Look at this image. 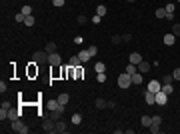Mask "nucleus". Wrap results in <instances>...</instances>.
Segmentation results:
<instances>
[{"mask_svg":"<svg viewBox=\"0 0 180 134\" xmlns=\"http://www.w3.org/2000/svg\"><path fill=\"white\" fill-rule=\"evenodd\" d=\"M32 60L36 64H48V52L46 50H36L32 54Z\"/></svg>","mask_w":180,"mask_h":134,"instance_id":"1","label":"nucleus"},{"mask_svg":"<svg viewBox=\"0 0 180 134\" xmlns=\"http://www.w3.org/2000/svg\"><path fill=\"white\" fill-rule=\"evenodd\" d=\"M42 130L48 134H54L56 132V120H52V118H44L42 120Z\"/></svg>","mask_w":180,"mask_h":134,"instance_id":"2","label":"nucleus"},{"mask_svg":"<svg viewBox=\"0 0 180 134\" xmlns=\"http://www.w3.org/2000/svg\"><path fill=\"white\" fill-rule=\"evenodd\" d=\"M12 130H14V132H20V134H28V126L18 118V120H12Z\"/></svg>","mask_w":180,"mask_h":134,"instance_id":"3","label":"nucleus"},{"mask_svg":"<svg viewBox=\"0 0 180 134\" xmlns=\"http://www.w3.org/2000/svg\"><path fill=\"white\" fill-rule=\"evenodd\" d=\"M130 84H132V76L126 74V72H122V74L118 76V86H120V88H128Z\"/></svg>","mask_w":180,"mask_h":134,"instance_id":"4","label":"nucleus"},{"mask_svg":"<svg viewBox=\"0 0 180 134\" xmlns=\"http://www.w3.org/2000/svg\"><path fill=\"white\" fill-rule=\"evenodd\" d=\"M46 108H48L50 112H52V110H62V112H64V106L58 102V98H50V100L46 102Z\"/></svg>","mask_w":180,"mask_h":134,"instance_id":"5","label":"nucleus"},{"mask_svg":"<svg viewBox=\"0 0 180 134\" xmlns=\"http://www.w3.org/2000/svg\"><path fill=\"white\" fill-rule=\"evenodd\" d=\"M166 102H168V94H166L164 90H158L156 92V104L158 106H164Z\"/></svg>","mask_w":180,"mask_h":134,"instance_id":"6","label":"nucleus"},{"mask_svg":"<svg viewBox=\"0 0 180 134\" xmlns=\"http://www.w3.org/2000/svg\"><path fill=\"white\" fill-rule=\"evenodd\" d=\"M60 62H62V58L58 52H52V54H48V64L50 66H60Z\"/></svg>","mask_w":180,"mask_h":134,"instance_id":"7","label":"nucleus"},{"mask_svg":"<svg viewBox=\"0 0 180 134\" xmlns=\"http://www.w3.org/2000/svg\"><path fill=\"white\" fill-rule=\"evenodd\" d=\"M78 58H80V62H82V64H84V62H88L90 58H92L90 52H88V48H82V50L78 52Z\"/></svg>","mask_w":180,"mask_h":134,"instance_id":"8","label":"nucleus"},{"mask_svg":"<svg viewBox=\"0 0 180 134\" xmlns=\"http://www.w3.org/2000/svg\"><path fill=\"white\" fill-rule=\"evenodd\" d=\"M148 90H150V92H154V94H156L158 90H162V82H160V80H152V82H150V84H148Z\"/></svg>","mask_w":180,"mask_h":134,"instance_id":"9","label":"nucleus"},{"mask_svg":"<svg viewBox=\"0 0 180 134\" xmlns=\"http://www.w3.org/2000/svg\"><path fill=\"white\" fill-rule=\"evenodd\" d=\"M144 100H146V104H156V94L150 92V90H146V92H144Z\"/></svg>","mask_w":180,"mask_h":134,"instance_id":"10","label":"nucleus"},{"mask_svg":"<svg viewBox=\"0 0 180 134\" xmlns=\"http://www.w3.org/2000/svg\"><path fill=\"white\" fill-rule=\"evenodd\" d=\"M84 74H86V70L82 68V64L74 68V80H82V78H84Z\"/></svg>","mask_w":180,"mask_h":134,"instance_id":"11","label":"nucleus"},{"mask_svg":"<svg viewBox=\"0 0 180 134\" xmlns=\"http://www.w3.org/2000/svg\"><path fill=\"white\" fill-rule=\"evenodd\" d=\"M28 76H30V78L38 76V66H36V62H34V60H32V64L28 66Z\"/></svg>","mask_w":180,"mask_h":134,"instance_id":"12","label":"nucleus"},{"mask_svg":"<svg viewBox=\"0 0 180 134\" xmlns=\"http://www.w3.org/2000/svg\"><path fill=\"white\" fill-rule=\"evenodd\" d=\"M124 72L132 76V74H136V72H138V66H136V64H132V62H130V64H126V68H124Z\"/></svg>","mask_w":180,"mask_h":134,"instance_id":"13","label":"nucleus"},{"mask_svg":"<svg viewBox=\"0 0 180 134\" xmlns=\"http://www.w3.org/2000/svg\"><path fill=\"white\" fill-rule=\"evenodd\" d=\"M174 40H176V36H174L172 32L164 34V44H166V46H172V44H174Z\"/></svg>","mask_w":180,"mask_h":134,"instance_id":"14","label":"nucleus"},{"mask_svg":"<svg viewBox=\"0 0 180 134\" xmlns=\"http://www.w3.org/2000/svg\"><path fill=\"white\" fill-rule=\"evenodd\" d=\"M130 62H132V64H140V62H142V54H140V52H132V54H130Z\"/></svg>","mask_w":180,"mask_h":134,"instance_id":"15","label":"nucleus"},{"mask_svg":"<svg viewBox=\"0 0 180 134\" xmlns=\"http://www.w3.org/2000/svg\"><path fill=\"white\" fill-rule=\"evenodd\" d=\"M136 66H138V72H142V74H146L148 70H150V64H148V62H144V60H142L140 64H136Z\"/></svg>","mask_w":180,"mask_h":134,"instance_id":"16","label":"nucleus"},{"mask_svg":"<svg viewBox=\"0 0 180 134\" xmlns=\"http://www.w3.org/2000/svg\"><path fill=\"white\" fill-rule=\"evenodd\" d=\"M20 114H22V112L20 110H8V120H18V118H20Z\"/></svg>","mask_w":180,"mask_h":134,"instance_id":"17","label":"nucleus"},{"mask_svg":"<svg viewBox=\"0 0 180 134\" xmlns=\"http://www.w3.org/2000/svg\"><path fill=\"white\" fill-rule=\"evenodd\" d=\"M156 18H166L168 20V12H166V8H156Z\"/></svg>","mask_w":180,"mask_h":134,"instance_id":"18","label":"nucleus"},{"mask_svg":"<svg viewBox=\"0 0 180 134\" xmlns=\"http://www.w3.org/2000/svg\"><path fill=\"white\" fill-rule=\"evenodd\" d=\"M68 128H66V122H62V120H56V132H66Z\"/></svg>","mask_w":180,"mask_h":134,"instance_id":"19","label":"nucleus"},{"mask_svg":"<svg viewBox=\"0 0 180 134\" xmlns=\"http://www.w3.org/2000/svg\"><path fill=\"white\" fill-rule=\"evenodd\" d=\"M80 64H82V62H80V58H78V54L76 56H72V58H70V60H68V66H80Z\"/></svg>","mask_w":180,"mask_h":134,"instance_id":"20","label":"nucleus"},{"mask_svg":"<svg viewBox=\"0 0 180 134\" xmlns=\"http://www.w3.org/2000/svg\"><path fill=\"white\" fill-rule=\"evenodd\" d=\"M132 84H142V72L132 74Z\"/></svg>","mask_w":180,"mask_h":134,"instance_id":"21","label":"nucleus"},{"mask_svg":"<svg viewBox=\"0 0 180 134\" xmlns=\"http://www.w3.org/2000/svg\"><path fill=\"white\" fill-rule=\"evenodd\" d=\"M44 50L48 54H52V52H56V44H54V42H48V44L44 46Z\"/></svg>","mask_w":180,"mask_h":134,"instance_id":"22","label":"nucleus"},{"mask_svg":"<svg viewBox=\"0 0 180 134\" xmlns=\"http://www.w3.org/2000/svg\"><path fill=\"white\" fill-rule=\"evenodd\" d=\"M94 104H96V108H100V110H102V108H106V104H108V102L104 100V98H96Z\"/></svg>","mask_w":180,"mask_h":134,"instance_id":"23","label":"nucleus"},{"mask_svg":"<svg viewBox=\"0 0 180 134\" xmlns=\"http://www.w3.org/2000/svg\"><path fill=\"white\" fill-rule=\"evenodd\" d=\"M58 102H60V104H62V106H66V104H68V94H66V92H64V94H60V96H58Z\"/></svg>","mask_w":180,"mask_h":134,"instance_id":"24","label":"nucleus"},{"mask_svg":"<svg viewBox=\"0 0 180 134\" xmlns=\"http://www.w3.org/2000/svg\"><path fill=\"white\" fill-rule=\"evenodd\" d=\"M94 70H96V74H98V72H104V70H106V64H102V62H96V64H94Z\"/></svg>","mask_w":180,"mask_h":134,"instance_id":"25","label":"nucleus"},{"mask_svg":"<svg viewBox=\"0 0 180 134\" xmlns=\"http://www.w3.org/2000/svg\"><path fill=\"white\" fill-rule=\"evenodd\" d=\"M24 14V16H30V14H32V6H28V4H26V6H22V10H20Z\"/></svg>","mask_w":180,"mask_h":134,"instance_id":"26","label":"nucleus"},{"mask_svg":"<svg viewBox=\"0 0 180 134\" xmlns=\"http://www.w3.org/2000/svg\"><path fill=\"white\" fill-rule=\"evenodd\" d=\"M50 116H52V120H60V116H62V110H52V112H50Z\"/></svg>","mask_w":180,"mask_h":134,"instance_id":"27","label":"nucleus"},{"mask_svg":"<svg viewBox=\"0 0 180 134\" xmlns=\"http://www.w3.org/2000/svg\"><path fill=\"white\" fill-rule=\"evenodd\" d=\"M162 90H164L166 94H172V92H174V86H172V84H162Z\"/></svg>","mask_w":180,"mask_h":134,"instance_id":"28","label":"nucleus"},{"mask_svg":"<svg viewBox=\"0 0 180 134\" xmlns=\"http://www.w3.org/2000/svg\"><path fill=\"white\" fill-rule=\"evenodd\" d=\"M150 124H152V116H142V126H150Z\"/></svg>","mask_w":180,"mask_h":134,"instance_id":"29","label":"nucleus"},{"mask_svg":"<svg viewBox=\"0 0 180 134\" xmlns=\"http://www.w3.org/2000/svg\"><path fill=\"white\" fill-rule=\"evenodd\" d=\"M110 40H112V44H120L122 42V34H114Z\"/></svg>","mask_w":180,"mask_h":134,"instance_id":"30","label":"nucleus"},{"mask_svg":"<svg viewBox=\"0 0 180 134\" xmlns=\"http://www.w3.org/2000/svg\"><path fill=\"white\" fill-rule=\"evenodd\" d=\"M96 14H98V16H104V14H106V6H104V4H100V6L96 8Z\"/></svg>","mask_w":180,"mask_h":134,"instance_id":"31","label":"nucleus"},{"mask_svg":"<svg viewBox=\"0 0 180 134\" xmlns=\"http://www.w3.org/2000/svg\"><path fill=\"white\" fill-rule=\"evenodd\" d=\"M172 82H174V76H172V74H168V76L162 78V84H172Z\"/></svg>","mask_w":180,"mask_h":134,"instance_id":"32","label":"nucleus"},{"mask_svg":"<svg viewBox=\"0 0 180 134\" xmlns=\"http://www.w3.org/2000/svg\"><path fill=\"white\" fill-rule=\"evenodd\" d=\"M82 122V116L80 114H72V124H80Z\"/></svg>","mask_w":180,"mask_h":134,"instance_id":"33","label":"nucleus"},{"mask_svg":"<svg viewBox=\"0 0 180 134\" xmlns=\"http://www.w3.org/2000/svg\"><path fill=\"white\" fill-rule=\"evenodd\" d=\"M24 24H26V26H34V16H32V14H30V16H26Z\"/></svg>","mask_w":180,"mask_h":134,"instance_id":"34","label":"nucleus"},{"mask_svg":"<svg viewBox=\"0 0 180 134\" xmlns=\"http://www.w3.org/2000/svg\"><path fill=\"white\" fill-rule=\"evenodd\" d=\"M152 124L154 126H162V118L160 116H152Z\"/></svg>","mask_w":180,"mask_h":134,"instance_id":"35","label":"nucleus"},{"mask_svg":"<svg viewBox=\"0 0 180 134\" xmlns=\"http://www.w3.org/2000/svg\"><path fill=\"white\" fill-rule=\"evenodd\" d=\"M172 34H174V36H180V24H172Z\"/></svg>","mask_w":180,"mask_h":134,"instance_id":"36","label":"nucleus"},{"mask_svg":"<svg viewBox=\"0 0 180 134\" xmlns=\"http://www.w3.org/2000/svg\"><path fill=\"white\" fill-rule=\"evenodd\" d=\"M96 80H98V82H106V74H104V72H98V74H96Z\"/></svg>","mask_w":180,"mask_h":134,"instance_id":"37","label":"nucleus"},{"mask_svg":"<svg viewBox=\"0 0 180 134\" xmlns=\"http://www.w3.org/2000/svg\"><path fill=\"white\" fill-rule=\"evenodd\" d=\"M14 20H16V22H24V20H26V16L20 12V14H16V16H14Z\"/></svg>","mask_w":180,"mask_h":134,"instance_id":"38","label":"nucleus"},{"mask_svg":"<svg viewBox=\"0 0 180 134\" xmlns=\"http://www.w3.org/2000/svg\"><path fill=\"white\" fill-rule=\"evenodd\" d=\"M130 40H132V34H130V32L122 34V42H130Z\"/></svg>","mask_w":180,"mask_h":134,"instance_id":"39","label":"nucleus"},{"mask_svg":"<svg viewBox=\"0 0 180 134\" xmlns=\"http://www.w3.org/2000/svg\"><path fill=\"white\" fill-rule=\"evenodd\" d=\"M88 52H90V56H96L98 48H96V46H88Z\"/></svg>","mask_w":180,"mask_h":134,"instance_id":"40","label":"nucleus"},{"mask_svg":"<svg viewBox=\"0 0 180 134\" xmlns=\"http://www.w3.org/2000/svg\"><path fill=\"white\" fill-rule=\"evenodd\" d=\"M166 12H168V14H174V4H172V2L166 4Z\"/></svg>","mask_w":180,"mask_h":134,"instance_id":"41","label":"nucleus"},{"mask_svg":"<svg viewBox=\"0 0 180 134\" xmlns=\"http://www.w3.org/2000/svg\"><path fill=\"white\" fill-rule=\"evenodd\" d=\"M6 88H8V84H6V82H4V80H2V82H0V92H2V94H4V92H6Z\"/></svg>","mask_w":180,"mask_h":134,"instance_id":"42","label":"nucleus"},{"mask_svg":"<svg viewBox=\"0 0 180 134\" xmlns=\"http://www.w3.org/2000/svg\"><path fill=\"white\" fill-rule=\"evenodd\" d=\"M172 76H174V80H180V68H176V70L172 72Z\"/></svg>","mask_w":180,"mask_h":134,"instance_id":"43","label":"nucleus"},{"mask_svg":"<svg viewBox=\"0 0 180 134\" xmlns=\"http://www.w3.org/2000/svg\"><path fill=\"white\" fill-rule=\"evenodd\" d=\"M52 4H54V6H58V8H60V6H64V0H52Z\"/></svg>","mask_w":180,"mask_h":134,"instance_id":"44","label":"nucleus"},{"mask_svg":"<svg viewBox=\"0 0 180 134\" xmlns=\"http://www.w3.org/2000/svg\"><path fill=\"white\" fill-rule=\"evenodd\" d=\"M76 22H78V24H84V22H86V16H84V14H82V16H78V18H76Z\"/></svg>","mask_w":180,"mask_h":134,"instance_id":"45","label":"nucleus"},{"mask_svg":"<svg viewBox=\"0 0 180 134\" xmlns=\"http://www.w3.org/2000/svg\"><path fill=\"white\" fill-rule=\"evenodd\" d=\"M100 18H102V16H98V14H96V16L92 18V22H94V24H100Z\"/></svg>","mask_w":180,"mask_h":134,"instance_id":"46","label":"nucleus"},{"mask_svg":"<svg viewBox=\"0 0 180 134\" xmlns=\"http://www.w3.org/2000/svg\"><path fill=\"white\" fill-rule=\"evenodd\" d=\"M128 2H136V0H128Z\"/></svg>","mask_w":180,"mask_h":134,"instance_id":"47","label":"nucleus"}]
</instances>
